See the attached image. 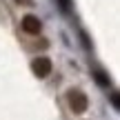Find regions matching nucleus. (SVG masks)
I'll return each mask as SVG.
<instances>
[{"instance_id":"obj_4","label":"nucleus","mask_w":120,"mask_h":120,"mask_svg":"<svg viewBox=\"0 0 120 120\" xmlns=\"http://www.w3.org/2000/svg\"><path fill=\"white\" fill-rule=\"evenodd\" d=\"M18 4H34V0H16Z\"/></svg>"},{"instance_id":"obj_2","label":"nucleus","mask_w":120,"mask_h":120,"mask_svg":"<svg viewBox=\"0 0 120 120\" xmlns=\"http://www.w3.org/2000/svg\"><path fill=\"white\" fill-rule=\"evenodd\" d=\"M31 69H34V73H36L38 78H47L49 73H51L53 64H51V60H49V58L40 56V58H36L34 62H31Z\"/></svg>"},{"instance_id":"obj_1","label":"nucleus","mask_w":120,"mask_h":120,"mask_svg":"<svg viewBox=\"0 0 120 120\" xmlns=\"http://www.w3.org/2000/svg\"><path fill=\"white\" fill-rule=\"evenodd\" d=\"M67 102H69V109H71L73 113H82L89 107V98H87L80 89H71L69 91L67 94Z\"/></svg>"},{"instance_id":"obj_3","label":"nucleus","mask_w":120,"mask_h":120,"mask_svg":"<svg viewBox=\"0 0 120 120\" xmlns=\"http://www.w3.org/2000/svg\"><path fill=\"white\" fill-rule=\"evenodd\" d=\"M22 29H25V34H40L42 25H40L38 16H25L22 18Z\"/></svg>"}]
</instances>
